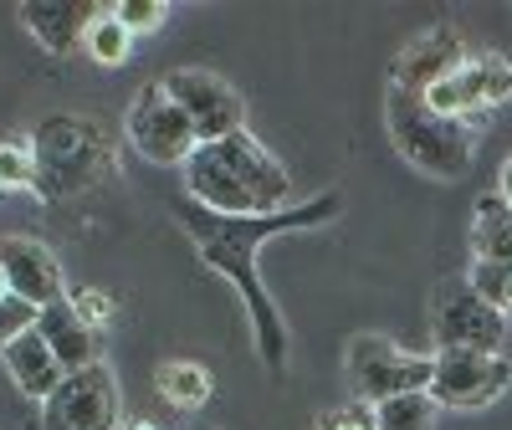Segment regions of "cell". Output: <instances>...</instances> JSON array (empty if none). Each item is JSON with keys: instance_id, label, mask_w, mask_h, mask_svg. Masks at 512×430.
Here are the masks:
<instances>
[{"instance_id": "obj_1", "label": "cell", "mask_w": 512, "mask_h": 430, "mask_svg": "<svg viewBox=\"0 0 512 430\" xmlns=\"http://www.w3.org/2000/svg\"><path fill=\"white\" fill-rule=\"evenodd\" d=\"M338 210H344V195L338 190H323L303 205H287V210H272V215H216V210H205L195 200L175 205V221L190 236L195 256L236 287L241 308H246V323H251L256 359H262L272 374H287V318H282V308L272 303V292L262 282V251L277 236L338 221Z\"/></svg>"}, {"instance_id": "obj_2", "label": "cell", "mask_w": 512, "mask_h": 430, "mask_svg": "<svg viewBox=\"0 0 512 430\" xmlns=\"http://www.w3.org/2000/svg\"><path fill=\"white\" fill-rule=\"evenodd\" d=\"M185 200L216 215H272L292 205V169L251 134L200 144L185 164Z\"/></svg>"}, {"instance_id": "obj_3", "label": "cell", "mask_w": 512, "mask_h": 430, "mask_svg": "<svg viewBox=\"0 0 512 430\" xmlns=\"http://www.w3.org/2000/svg\"><path fill=\"white\" fill-rule=\"evenodd\" d=\"M384 128H390L395 154L431 180H461L477 159V123L446 118L420 93H405L395 82L384 88Z\"/></svg>"}, {"instance_id": "obj_4", "label": "cell", "mask_w": 512, "mask_h": 430, "mask_svg": "<svg viewBox=\"0 0 512 430\" xmlns=\"http://www.w3.org/2000/svg\"><path fill=\"white\" fill-rule=\"evenodd\" d=\"M349 384L359 405H384L395 395H431L436 354H410L384 333H354L344 354Z\"/></svg>"}, {"instance_id": "obj_5", "label": "cell", "mask_w": 512, "mask_h": 430, "mask_svg": "<svg viewBox=\"0 0 512 430\" xmlns=\"http://www.w3.org/2000/svg\"><path fill=\"white\" fill-rule=\"evenodd\" d=\"M507 313L492 308L472 282H446L431 297V338L436 354H502Z\"/></svg>"}, {"instance_id": "obj_6", "label": "cell", "mask_w": 512, "mask_h": 430, "mask_svg": "<svg viewBox=\"0 0 512 430\" xmlns=\"http://www.w3.org/2000/svg\"><path fill=\"white\" fill-rule=\"evenodd\" d=\"M123 134H128V144H134L149 164H164V169H185L190 154L200 149L190 118L180 113L175 98H169L164 77H159V82H144L139 98L128 103V113H123Z\"/></svg>"}, {"instance_id": "obj_7", "label": "cell", "mask_w": 512, "mask_h": 430, "mask_svg": "<svg viewBox=\"0 0 512 430\" xmlns=\"http://www.w3.org/2000/svg\"><path fill=\"white\" fill-rule=\"evenodd\" d=\"M169 98L180 103V113L190 118L195 139L200 144H221L231 134H241L246 128V98L231 77L210 72V67H175L164 77Z\"/></svg>"}, {"instance_id": "obj_8", "label": "cell", "mask_w": 512, "mask_h": 430, "mask_svg": "<svg viewBox=\"0 0 512 430\" xmlns=\"http://www.w3.org/2000/svg\"><path fill=\"white\" fill-rule=\"evenodd\" d=\"M118 420H123L118 415V384H113V369L103 359L67 374L41 400V430H118Z\"/></svg>"}, {"instance_id": "obj_9", "label": "cell", "mask_w": 512, "mask_h": 430, "mask_svg": "<svg viewBox=\"0 0 512 430\" xmlns=\"http://www.w3.org/2000/svg\"><path fill=\"white\" fill-rule=\"evenodd\" d=\"M512 390V364L502 354H436L431 400L451 415L492 410Z\"/></svg>"}, {"instance_id": "obj_10", "label": "cell", "mask_w": 512, "mask_h": 430, "mask_svg": "<svg viewBox=\"0 0 512 430\" xmlns=\"http://www.w3.org/2000/svg\"><path fill=\"white\" fill-rule=\"evenodd\" d=\"M420 98L431 103L436 113H446V118L477 123L487 108L512 98V62L497 57V52H466V62L451 77H441L431 93H420Z\"/></svg>"}, {"instance_id": "obj_11", "label": "cell", "mask_w": 512, "mask_h": 430, "mask_svg": "<svg viewBox=\"0 0 512 430\" xmlns=\"http://www.w3.org/2000/svg\"><path fill=\"white\" fill-rule=\"evenodd\" d=\"M36 164L47 190H82L103 169V144L93 134V123L82 118H47L36 128Z\"/></svg>"}, {"instance_id": "obj_12", "label": "cell", "mask_w": 512, "mask_h": 430, "mask_svg": "<svg viewBox=\"0 0 512 430\" xmlns=\"http://www.w3.org/2000/svg\"><path fill=\"white\" fill-rule=\"evenodd\" d=\"M0 277H6V292H16L36 313L62 303V297L72 292L67 277H62L57 251L47 241H36V236H0Z\"/></svg>"}, {"instance_id": "obj_13", "label": "cell", "mask_w": 512, "mask_h": 430, "mask_svg": "<svg viewBox=\"0 0 512 430\" xmlns=\"http://www.w3.org/2000/svg\"><path fill=\"white\" fill-rule=\"evenodd\" d=\"M466 62V41L456 26H425L410 47L395 57V72L390 82L405 93H431L441 77H451L456 67Z\"/></svg>"}, {"instance_id": "obj_14", "label": "cell", "mask_w": 512, "mask_h": 430, "mask_svg": "<svg viewBox=\"0 0 512 430\" xmlns=\"http://www.w3.org/2000/svg\"><path fill=\"white\" fill-rule=\"evenodd\" d=\"M26 36L36 41V47H47L52 57H67L82 47V31H88L93 21V6H72V0H26V6L16 11Z\"/></svg>"}, {"instance_id": "obj_15", "label": "cell", "mask_w": 512, "mask_h": 430, "mask_svg": "<svg viewBox=\"0 0 512 430\" xmlns=\"http://www.w3.org/2000/svg\"><path fill=\"white\" fill-rule=\"evenodd\" d=\"M36 333L47 338V349L57 354V364H62L67 374L98 364V333L82 323V313L72 308V297H62V303H52V308H41Z\"/></svg>"}, {"instance_id": "obj_16", "label": "cell", "mask_w": 512, "mask_h": 430, "mask_svg": "<svg viewBox=\"0 0 512 430\" xmlns=\"http://www.w3.org/2000/svg\"><path fill=\"white\" fill-rule=\"evenodd\" d=\"M0 364H6V374H11V384H16V390L26 395V400H47L52 390H57V384L67 379V369L57 364V354L47 349V338H41L36 328L31 333H21L16 343H11V349L6 354H0Z\"/></svg>"}, {"instance_id": "obj_17", "label": "cell", "mask_w": 512, "mask_h": 430, "mask_svg": "<svg viewBox=\"0 0 512 430\" xmlns=\"http://www.w3.org/2000/svg\"><path fill=\"white\" fill-rule=\"evenodd\" d=\"M154 390L169 410L195 415V410L210 405V395H216V374H210L205 364H195V359H164L154 369Z\"/></svg>"}, {"instance_id": "obj_18", "label": "cell", "mask_w": 512, "mask_h": 430, "mask_svg": "<svg viewBox=\"0 0 512 430\" xmlns=\"http://www.w3.org/2000/svg\"><path fill=\"white\" fill-rule=\"evenodd\" d=\"M472 262L512 267V205L502 195H482L472 210Z\"/></svg>"}, {"instance_id": "obj_19", "label": "cell", "mask_w": 512, "mask_h": 430, "mask_svg": "<svg viewBox=\"0 0 512 430\" xmlns=\"http://www.w3.org/2000/svg\"><path fill=\"white\" fill-rule=\"evenodd\" d=\"M134 41L139 36L113 16V6H103V11H93L88 31H82V52H88L98 67H123L128 57H134Z\"/></svg>"}, {"instance_id": "obj_20", "label": "cell", "mask_w": 512, "mask_h": 430, "mask_svg": "<svg viewBox=\"0 0 512 430\" xmlns=\"http://www.w3.org/2000/svg\"><path fill=\"white\" fill-rule=\"evenodd\" d=\"M436 415H441V405L431 395H395V400L374 405L379 430H436Z\"/></svg>"}, {"instance_id": "obj_21", "label": "cell", "mask_w": 512, "mask_h": 430, "mask_svg": "<svg viewBox=\"0 0 512 430\" xmlns=\"http://www.w3.org/2000/svg\"><path fill=\"white\" fill-rule=\"evenodd\" d=\"M41 185V164L31 144H0V190H31Z\"/></svg>"}, {"instance_id": "obj_22", "label": "cell", "mask_w": 512, "mask_h": 430, "mask_svg": "<svg viewBox=\"0 0 512 430\" xmlns=\"http://www.w3.org/2000/svg\"><path fill=\"white\" fill-rule=\"evenodd\" d=\"M67 297H72V308L82 313V323H88L93 333H103V328H113V323H118V303H113V292H103V287H72Z\"/></svg>"}, {"instance_id": "obj_23", "label": "cell", "mask_w": 512, "mask_h": 430, "mask_svg": "<svg viewBox=\"0 0 512 430\" xmlns=\"http://www.w3.org/2000/svg\"><path fill=\"white\" fill-rule=\"evenodd\" d=\"M36 318H41V313H36L31 303H21L16 292L0 297V354H6L21 333H31V328H36Z\"/></svg>"}, {"instance_id": "obj_24", "label": "cell", "mask_w": 512, "mask_h": 430, "mask_svg": "<svg viewBox=\"0 0 512 430\" xmlns=\"http://www.w3.org/2000/svg\"><path fill=\"white\" fill-rule=\"evenodd\" d=\"M507 277H512V267H492V262H472V267H466L472 292H482L487 303L502 308V313H507Z\"/></svg>"}, {"instance_id": "obj_25", "label": "cell", "mask_w": 512, "mask_h": 430, "mask_svg": "<svg viewBox=\"0 0 512 430\" xmlns=\"http://www.w3.org/2000/svg\"><path fill=\"white\" fill-rule=\"evenodd\" d=\"M113 16L128 26V31H134V36H149V31H159L164 26V6H159V0H118V6H113Z\"/></svg>"}, {"instance_id": "obj_26", "label": "cell", "mask_w": 512, "mask_h": 430, "mask_svg": "<svg viewBox=\"0 0 512 430\" xmlns=\"http://www.w3.org/2000/svg\"><path fill=\"white\" fill-rule=\"evenodd\" d=\"M318 430H379V425H374V405H359V400H354L349 410L328 415V420H323Z\"/></svg>"}, {"instance_id": "obj_27", "label": "cell", "mask_w": 512, "mask_h": 430, "mask_svg": "<svg viewBox=\"0 0 512 430\" xmlns=\"http://www.w3.org/2000/svg\"><path fill=\"white\" fill-rule=\"evenodd\" d=\"M497 195H502V200L512 205V159H507V164L497 169Z\"/></svg>"}, {"instance_id": "obj_28", "label": "cell", "mask_w": 512, "mask_h": 430, "mask_svg": "<svg viewBox=\"0 0 512 430\" xmlns=\"http://www.w3.org/2000/svg\"><path fill=\"white\" fill-rule=\"evenodd\" d=\"M128 430H164V425H154V420H134V425H128Z\"/></svg>"}, {"instance_id": "obj_29", "label": "cell", "mask_w": 512, "mask_h": 430, "mask_svg": "<svg viewBox=\"0 0 512 430\" xmlns=\"http://www.w3.org/2000/svg\"><path fill=\"white\" fill-rule=\"evenodd\" d=\"M507 313H512V277H507Z\"/></svg>"}, {"instance_id": "obj_30", "label": "cell", "mask_w": 512, "mask_h": 430, "mask_svg": "<svg viewBox=\"0 0 512 430\" xmlns=\"http://www.w3.org/2000/svg\"><path fill=\"white\" fill-rule=\"evenodd\" d=\"M0 297H6V277H0Z\"/></svg>"}]
</instances>
